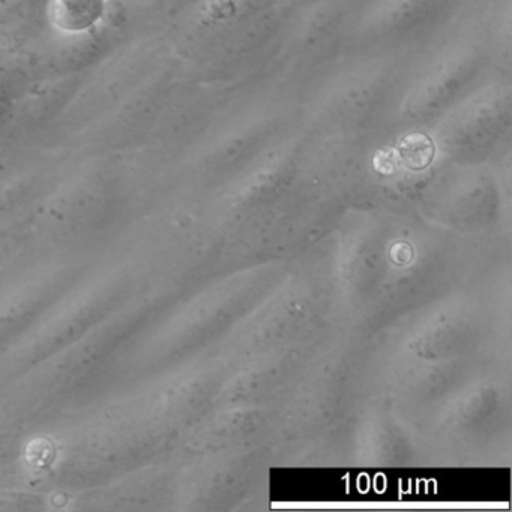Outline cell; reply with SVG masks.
<instances>
[{
	"label": "cell",
	"mask_w": 512,
	"mask_h": 512,
	"mask_svg": "<svg viewBox=\"0 0 512 512\" xmlns=\"http://www.w3.org/2000/svg\"><path fill=\"white\" fill-rule=\"evenodd\" d=\"M163 430L133 391L113 392L28 427L19 476L56 508L154 461Z\"/></svg>",
	"instance_id": "cell-1"
},
{
	"label": "cell",
	"mask_w": 512,
	"mask_h": 512,
	"mask_svg": "<svg viewBox=\"0 0 512 512\" xmlns=\"http://www.w3.org/2000/svg\"><path fill=\"white\" fill-rule=\"evenodd\" d=\"M155 286L145 263L124 245L116 244L101 254L38 322L0 355V392Z\"/></svg>",
	"instance_id": "cell-2"
},
{
	"label": "cell",
	"mask_w": 512,
	"mask_h": 512,
	"mask_svg": "<svg viewBox=\"0 0 512 512\" xmlns=\"http://www.w3.org/2000/svg\"><path fill=\"white\" fill-rule=\"evenodd\" d=\"M418 53L341 59L299 97L305 130L320 139L346 140L391 133Z\"/></svg>",
	"instance_id": "cell-3"
},
{
	"label": "cell",
	"mask_w": 512,
	"mask_h": 512,
	"mask_svg": "<svg viewBox=\"0 0 512 512\" xmlns=\"http://www.w3.org/2000/svg\"><path fill=\"white\" fill-rule=\"evenodd\" d=\"M158 308L155 286L0 392V403L28 425L82 403L107 365Z\"/></svg>",
	"instance_id": "cell-4"
},
{
	"label": "cell",
	"mask_w": 512,
	"mask_h": 512,
	"mask_svg": "<svg viewBox=\"0 0 512 512\" xmlns=\"http://www.w3.org/2000/svg\"><path fill=\"white\" fill-rule=\"evenodd\" d=\"M496 73L503 71L485 29L479 0H475L451 28L413 59L392 131L427 130Z\"/></svg>",
	"instance_id": "cell-5"
},
{
	"label": "cell",
	"mask_w": 512,
	"mask_h": 512,
	"mask_svg": "<svg viewBox=\"0 0 512 512\" xmlns=\"http://www.w3.org/2000/svg\"><path fill=\"white\" fill-rule=\"evenodd\" d=\"M364 0H319L293 10L272 56L268 83L301 97L325 71L346 58Z\"/></svg>",
	"instance_id": "cell-6"
},
{
	"label": "cell",
	"mask_w": 512,
	"mask_h": 512,
	"mask_svg": "<svg viewBox=\"0 0 512 512\" xmlns=\"http://www.w3.org/2000/svg\"><path fill=\"white\" fill-rule=\"evenodd\" d=\"M100 256L28 245L0 266V355L16 344Z\"/></svg>",
	"instance_id": "cell-7"
},
{
	"label": "cell",
	"mask_w": 512,
	"mask_h": 512,
	"mask_svg": "<svg viewBox=\"0 0 512 512\" xmlns=\"http://www.w3.org/2000/svg\"><path fill=\"white\" fill-rule=\"evenodd\" d=\"M445 163L476 164L505 154L512 140V76L496 73L425 130Z\"/></svg>",
	"instance_id": "cell-8"
},
{
	"label": "cell",
	"mask_w": 512,
	"mask_h": 512,
	"mask_svg": "<svg viewBox=\"0 0 512 512\" xmlns=\"http://www.w3.org/2000/svg\"><path fill=\"white\" fill-rule=\"evenodd\" d=\"M475 0H364L347 56L410 55L451 28Z\"/></svg>",
	"instance_id": "cell-9"
},
{
	"label": "cell",
	"mask_w": 512,
	"mask_h": 512,
	"mask_svg": "<svg viewBox=\"0 0 512 512\" xmlns=\"http://www.w3.org/2000/svg\"><path fill=\"white\" fill-rule=\"evenodd\" d=\"M106 7L107 0H52L50 22L65 34H83L100 23Z\"/></svg>",
	"instance_id": "cell-10"
},
{
	"label": "cell",
	"mask_w": 512,
	"mask_h": 512,
	"mask_svg": "<svg viewBox=\"0 0 512 512\" xmlns=\"http://www.w3.org/2000/svg\"><path fill=\"white\" fill-rule=\"evenodd\" d=\"M284 2L286 0H200L194 10L193 26L257 16Z\"/></svg>",
	"instance_id": "cell-11"
},
{
	"label": "cell",
	"mask_w": 512,
	"mask_h": 512,
	"mask_svg": "<svg viewBox=\"0 0 512 512\" xmlns=\"http://www.w3.org/2000/svg\"><path fill=\"white\" fill-rule=\"evenodd\" d=\"M29 425L0 403V482L19 476V460Z\"/></svg>",
	"instance_id": "cell-12"
},
{
	"label": "cell",
	"mask_w": 512,
	"mask_h": 512,
	"mask_svg": "<svg viewBox=\"0 0 512 512\" xmlns=\"http://www.w3.org/2000/svg\"><path fill=\"white\" fill-rule=\"evenodd\" d=\"M26 247L28 244L20 236L0 235V266L5 265Z\"/></svg>",
	"instance_id": "cell-13"
},
{
	"label": "cell",
	"mask_w": 512,
	"mask_h": 512,
	"mask_svg": "<svg viewBox=\"0 0 512 512\" xmlns=\"http://www.w3.org/2000/svg\"><path fill=\"white\" fill-rule=\"evenodd\" d=\"M287 5L293 8V10H299V8L307 7V5L319 2V0H286Z\"/></svg>",
	"instance_id": "cell-14"
}]
</instances>
